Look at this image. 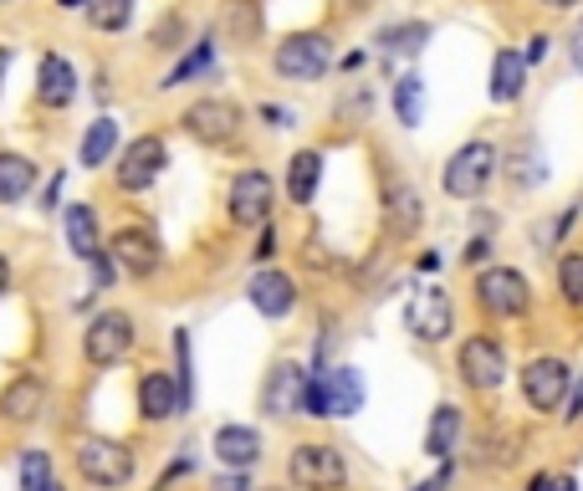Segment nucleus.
Instances as JSON below:
<instances>
[{"instance_id": "35", "label": "nucleus", "mask_w": 583, "mask_h": 491, "mask_svg": "<svg viewBox=\"0 0 583 491\" xmlns=\"http://www.w3.org/2000/svg\"><path fill=\"white\" fill-rule=\"evenodd\" d=\"M527 491H579L573 477H553V471H538V477L527 481Z\"/></svg>"}, {"instance_id": "37", "label": "nucleus", "mask_w": 583, "mask_h": 491, "mask_svg": "<svg viewBox=\"0 0 583 491\" xmlns=\"http://www.w3.org/2000/svg\"><path fill=\"white\" fill-rule=\"evenodd\" d=\"M231 21H236L240 36H251V31H256V5L246 11V0H236V5H231Z\"/></svg>"}, {"instance_id": "25", "label": "nucleus", "mask_w": 583, "mask_h": 491, "mask_svg": "<svg viewBox=\"0 0 583 491\" xmlns=\"http://www.w3.org/2000/svg\"><path fill=\"white\" fill-rule=\"evenodd\" d=\"M456 440H461V410H456V404H435L430 431H425V456H435V461H450Z\"/></svg>"}, {"instance_id": "7", "label": "nucleus", "mask_w": 583, "mask_h": 491, "mask_svg": "<svg viewBox=\"0 0 583 491\" xmlns=\"http://www.w3.org/2000/svg\"><path fill=\"white\" fill-rule=\"evenodd\" d=\"M404 327L419 343H446L456 333V302H450L446 287H435V282L415 287V298L404 308Z\"/></svg>"}, {"instance_id": "32", "label": "nucleus", "mask_w": 583, "mask_h": 491, "mask_svg": "<svg viewBox=\"0 0 583 491\" xmlns=\"http://www.w3.org/2000/svg\"><path fill=\"white\" fill-rule=\"evenodd\" d=\"M21 491H57L52 487V456L46 450H21Z\"/></svg>"}, {"instance_id": "4", "label": "nucleus", "mask_w": 583, "mask_h": 491, "mask_svg": "<svg viewBox=\"0 0 583 491\" xmlns=\"http://www.w3.org/2000/svg\"><path fill=\"white\" fill-rule=\"evenodd\" d=\"M492 175H496V149L486 138H471V144H461V149L446 159L440 190L456 194V200H477V194L492 185Z\"/></svg>"}, {"instance_id": "44", "label": "nucleus", "mask_w": 583, "mask_h": 491, "mask_svg": "<svg viewBox=\"0 0 583 491\" xmlns=\"http://www.w3.org/2000/svg\"><path fill=\"white\" fill-rule=\"evenodd\" d=\"M338 67H344V72H359V67H363V52H348V57L338 62Z\"/></svg>"}, {"instance_id": "23", "label": "nucleus", "mask_w": 583, "mask_h": 491, "mask_svg": "<svg viewBox=\"0 0 583 491\" xmlns=\"http://www.w3.org/2000/svg\"><path fill=\"white\" fill-rule=\"evenodd\" d=\"M317 179H323V154L317 149L292 154V164H287V194H292V205H313Z\"/></svg>"}, {"instance_id": "18", "label": "nucleus", "mask_w": 583, "mask_h": 491, "mask_svg": "<svg viewBox=\"0 0 583 491\" xmlns=\"http://www.w3.org/2000/svg\"><path fill=\"white\" fill-rule=\"evenodd\" d=\"M46 410V384L36 373H15L11 384L0 389V420L5 425H31Z\"/></svg>"}, {"instance_id": "15", "label": "nucleus", "mask_w": 583, "mask_h": 491, "mask_svg": "<svg viewBox=\"0 0 583 491\" xmlns=\"http://www.w3.org/2000/svg\"><path fill=\"white\" fill-rule=\"evenodd\" d=\"M384 225L394 241H415V231L425 225V200L410 179H384Z\"/></svg>"}, {"instance_id": "40", "label": "nucleus", "mask_w": 583, "mask_h": 491, "mask_svg": "<svg viewBox=\"0 0 583 491\" xmlns=\"http://www.w3.org/2000/svg\"><path fill=\"white\" fill-rule=\"evenodd\" d=\"M563 404H569V410H563V420H569V425H573V420H583V379L569 389V400H563Z\"/></svg>"}, {"instance_id": "33", "label": "nucleus", "mask_w": 583, "mask_h": 491, "mask_svg": "<svg viewBox=\"0 0 583 491\" xmlns=\"http://www.w3.org/2000/svg\"><path fill=\"white\" fill-rule=\"evenodd\" d=\"M558 292L569 308H583V252H569L558 261Z\"/></svg>"}, {"instance_id": "30", "label": "nucleus", "mask_w": 583, "mask_h": 491, "mask_svg": "<svg viewBox=\"0 0 583 491\" xmlns=\"http://www.w3.org/2000/svg\"><path fill=\"white\" fill-rule=\"evenodd\" d=\"M210 67H215V42L205 36V42L194 46V52H184V57L175 62V67H169L159 88H184V82H194V77H200V72H210Z\"/></svg>"}, {"instance_id": "20", "label": "nucleus", "mask_w": 583, "mask_h": 491, "mask_svg": "<svg viewBox=\"0 0 583 491\" xmlns=\"http://www.w3.org/2000/svg\"><path fill=\"white\" fill-rule=\"evenodd\" d=\"M317 379H323L328 420H348V415H359V410H363V379H359V369L338 364V369H323Z\"/></svg>"}, {"instance_id": "22", "label": "nucleus", "mask_w": 583, "mask_h": 491, "mask_svg": "<svg viewBox=\"0 0 583 491\" xmlns=\"http://www.w3.org/2000/svg\"><path fill=\"white\" fill-rule=\"evenodd\" d=\"M527 72H532V67H527V57L523 52H512V46H502V52H496L492 57V82H486V92H492V103H517V98H523L527 92Z\"/></svg>"}, {"instance_id": "8", "label": "nucleus", "mask_w": 583, "mask_h": 491, "mask_svg": "<svg viewBox=\"0 0 583 491\" xmlns=\"http://www.w3.org/2000/svg\"><path fill=\"white\" fill-rule=\"evenodd\" d=\"M569 389H573V373H569L563 358L538 354V358H527V364H523V400H527V410L553 415V410H563Z\"/></svg>"}, {"instance_id": "3", "label": "nucleus", "mask_w": 583, "mask_h": 491, "mask_svg": "<svg viewBox=\"0 0 583 491\" xmlns=\"http://www.w3.org/2000/svg\"><path fill=\"white\" fill-rule=\"evenodd\" d=\"M287 477L298 491H338L348 481V461L344 450L328 446V440H307L287 456Z\"/></svg>"}, {"instance_id": "9", "label": "nucleus", "mask_w": 583, "mask_h": 491, "mask_svg": "<svg viewBox=\"0 0 583 491\" xmlns=\"http://www.w3.org/2000/svg\"><path fill=\"white\" fill-rule=\"evenodd\" d=\"M128 348H134V317L128 313H113V308H108V313L88 317V327H82V354H88L92 369L123 364Z\"/></svg>"}, {"instance_id": "47", "label": "nucleus", "mask_w": 583, "mask_h": 491, "mask_svg": "<svg viewBox=\"0 0 583 491\" xmlns=\"http://www.w3.org/2000/svg\"><path fill=\"white\" fill-rule=\"evenodd\" d=\"M542 5H548V11H573L579 0H542Z\"/></svg>"}, {"instance_id": "11", "label": "nucleus", "mask_w": 583, "mask_h": 491, "mask_svg": "<svg viewBox=\"0 0 583 491\" xmlns=\"http://www.w3.org/2000/svg\"><path fill=\"white\" fill-rule=\"evenodd\" d=\"M461 379L466 389H477V394H496V389L507 384V348L486 333L461 343Z\"/></svg>"}, {"instance_id": "5", "label": "nucleus", "mask_w": 583, "mask_h": 491, "mask_svg": "<svg viewBox=\"0 0 583 491\" xmlns=\"http://www.w3.org/2000/svg\"><path fill=\"white\" fill-rule=\"evenodd\" d=\"M477 302L486 317L507 323V317H523L532 308V287H527V277L517 267H486L477 277Z\"/></svg>"}, {"instance_id": "42", "label": "nucleus", "mask_w": 583, "mask_h": 491, "mask_svg": "<svg viewBox=\"0 0 583 491\" xmlns=\"http://www.w3.org/2000/svg\"><path fill=\"white\" fill-rule=\"evenodd\" d=\"M486 256H492V241L486 236H477L471 246H466V261H486Z\"/></svg>"}, {"instance_id": "17", "label": "nucleus", "mask_w": 583, "mask_h": 491, "mask_svg": "<svg viewBox=\"0 0 583 491\" xmlns=\"http://www.w3.org/2000/svg\"><path fill=\"white\" fill-rule=\"evenodd\" d=\"M138 415L149 420V425L175 420V415H190V410H184L180 384H175V373L154 369V373H144V379H138Z\"/></svg>"}, {"instance_id": "14", "label": "nucleus", "mask_w": 583, "mask_h": 491, "mask_svg": "<svg viewBox=\"0 0 583 491\" xmlns=\"http://www.w3.org/2000/svg\"><path fill=\"white\" fill-rule=\"evenodd\" d=\"M165 164H169L165 138H159V134H138L134 144L123 149V159H119V190H128V194L149 190L154 179L165 175Z\"/></svg>"}, {"instance_id": "26", "label": "nucleus", "mask_w": 583, "mask_h": 491, "mask_svg": "<svg viewBox=\"0 0 583 491\" xmlns=\"http://www.w3.org/2000/svg\"><path fill=\"white\" fill-rule=\"evenodd\" d=\"M430 42V21H404V26H384L374 36V46L384 57H419Z\"/></svg>"}, {"instance_id": "36", "label": "nucleus", "mask_w": 583, "mask_h": 491, "mask_svg": "<svg viewBox=\"0 0 583 491\" xmlns=\"http://www.w3.org/2000/svg\"><path fill=\"white\" fill-rule=\"evenodd\" d=\"M180 31H184V21H180V15H169V21H159V26H154V46H180V42H175Z\"/></svg>"}, {"instance_id": "38", "label": "nucleus", "mask_w": 583, "mask_h": 491, "mask_svg": "<svg viewBox=\"0 0 583 491\" xmlns=\"http://www.w3.org/2000/svg\"><path fill=\"white\" fill-rule=\"evenodd\" d=\"M548 42H553V36H542V31H538V36H527V52H523L527 67H538V62L548 57Z\"/></svg>"}, {"instance_id": "28", "label": "nucleus", "mask_w": 583, "mask_h": 491, "mask_svg": "<svg viewBox=\"0 0 583 491\" xmlns=\"http://www.w3.org/2000/svg\"><path fill=\"white\" fill-rule=\"evenodd\" d=\"M67 246H72V256H98L103 252V241H98V215H92V205H67Z\"/></svg>"}, {"instance_id": "31", "label": "nucleus", "mask_w": 583, "mask_h": 491, "mask_svg": "<svg viewBox=\"0 0 583 491\" xmlns=\"http://www.w3.org/2000/svg\"><path fill=\"white\" fill-rule=\"evenodd\" d=\"M82 15H88L92 31H128V21H134V0H88L82 5Z\"/></svg>"}, {"instance_id": "43", "label": "nucleus", "mask_w": 583, "mask_h": 491, "mask_svg": "<svg viewBox=\"0 0 583 491\" xmlns=\"http://www.w3.org/2000/svg\"><path fill=\"white\" fill-rule=\"evenodd\" d=\"M57 194H61V175L52 179V185H46L42 190V210H57Z\"/></svg>"}, {"instance_id": "50", "label": "nucleus", "mask_w": 583, "mask_h": 491, "mask_svg": "<svg viewBox=\"0 0 583 491\" xmlns=\"http://www.w3.org/2000/svg\"><path fill=\"white\" fill-rule=\"evenodd\" d=\"M0 5H11V0H0Z\"/></svg>"}, {"instance_id": "10", "label": "nucleus", "mask_w": 583, "mask_h": 491, "mask_svg": "<svg viewBox=\"0 0 583 491\" xmlns=\"http://www.w3.org/2000/svg\"><path fill=\"white\" fill-rule=\"evenodd\" d=\"M180 123L194 144L225 149V144H236V134H240V108L231 103V98H200V103H190L180 113Z\"/></svg>"}, {"instance_id": "46", "label": "nucleus", "mask_w": 583, "mask_h": 491, "mask_svg": "<svg viewBox=\"0 0 583 491\" xmlns=\"http://www.w3.org/2000/svg\"><path fill=\"white\" fill-rule=\"evenodd\" d=\"M5 287H11V261L0 256V298H5Z\"/></svg>"}, {"instance_id": "6", "label": "nucleus", "mask_w": 583, "mask_h": 491, "mask_svg": "<svg viewBox=\"0 0 583 491\" xmlns=\"http://www.w3.org/2000/svg\"><path fill=\"white\" fill-rule=\"evenodd\" d=\"M108 256H113V267L128 271V277H154L159 261H165V246H159L149 221H123L119 231L108 236Z\"/></svg>"}, {"instance_id": "27", "label": "nucleus", "mask_w": 583, "mask_h": 491, "mask_svg": "<svg viewBox=\"0 0 583 491\" xmlns=\"http://www.w3.org/2000/svg\"><path fill=\"white\" fill-rule=\"evenodd\" d=\"M31 185H36V164L26 154H0V205L26 200Z\"/></svg>"}, {"instance_id": "39", "label": "nucleus", "mask_w": 583, "mask_h": 491, "mask_svg": "<svg viewBox=\"0 0 583 491\" xmlns=\"http://www.w3.org/2000/svg\"><path fill=\"white\" fill-rule=\"evenodd\" d=\"M277 256V231L271 225H261V241H256V261H271Z\"/></svg>"}, {"instance_id": "16", "label": "nucleus", "mask_w": 583, "mask_h": 491, "mask_svg": "<svg viewBox=\"0 0 583 491\" xmlns=\"http://www.w3.org/2000/svg\"><path fill=\"white\" fill-rule=\"evenodd\" d=\"M246 298H251V308L261 317H287L292 308H298V282L287 277V271H251V282H246Z\"/></svg>"}, {"instance_id": "1", "label": "nucleus", "mask_w": 583, "mask_h": 491, "mask_svg": "<svg viewBox=\"0 0 583 491\" xmlns=\"http://www.w3.org/2000/svg\"><path fill=\"white\" fill-rule=\"evenodd\" d=\"M328 67H333V42L323 31H298V36L277 42V52H271V72L282 82H317Z\"/></svg>"}, {"instance_id": "12", "label": "nucleus", "mask_w": 583, "mask_h": 491, "mask_svg": "<svg viewBox=\"0 0 583 491\" xmlns=\"http://www.w3.org/2000/svg\"><path fill=\"white\" fill-rule=\"evenodd\" d=\"M225 205H231V221H236V225H267L271 221V205H277L271 175H267V169H240V175L231 179Z\"/></svg>"}, {"instance_id": "45", "label": "nucleus", "mask_w": 583, "mask_h": 491, "mask_svg": "<svg viewBox=\"0 0 583 491\" xmlns=\"http://www.w3.org/2000/svg\"><path fill=\"white\" fill-rule=\"evenodd\" d=\"M569 52H573V67H579V72H583V31H579V36H573V46H569Z\"/></svg>"}, {"instance_id": "41", "label": "nucleus", "mask_w": 583, "mask_h": 491, "mask_svg": "<svg viewBox=\"0 0 583 491\" xmlns=\"http://www.w3.org/2000/svg\"><path fill=\"white\" fill-rule=\"evenodd\" d=\"M261 119H267L271 129H287V123H298L292 113H287V108H277V103H267V108H261Z\"/></svg>"}, {"instance_id": "34", "label": "nucleus", "mask_w": 583, "mask_h": 491, "mask_svg": "<svg viewBox=\"0 0 583 491\" xmlns=\"http://www.w3.org/2000/svg\"><path fill=\"white\" fill-rule=\"evenodd\" d=\"M175 384H180V394H184V410L194 404V369H190V333H175Z\"/></svg>"}, {"instance_id": "13", "label": "nucleus", "mask_w": 583, "mask_h": 491, "mask_svg": "<svg viewBox=\"0 0 583 491\" xmlns=\"http://www.w3.org/2000/svg\"><path fill=\"white\" fill-rule=\"evenodd\" d=\"M307 379L313 373L302 369L298 358H277L267 369V384H261V410H267L271 420H287L302 410V394H307Z\"/></svg>"}, {"instance_id": "49", "label": "nucleus", "mask_w": 583, "mask_h": 491, "mask_svg": "<svg viewBox=\"0 0 583 491\" xmlns=\"http://www.w3.org/2000/svg\"><path fill=\"white\" fill-rule=\"evenodd\" d=\"M5 67H11V52L0 46V82H5Z\"/></svg>"}, {"instance_id": "19", "label": "nucleus", "mask_w": 583, "mask_h": 491, "mask_svg": "<svg viewBox=\"0 0 583 491\" xmlns=\"http://www.w3.org/2000/svg\"><path fill=\"white\" fill-rule=\"evenodd\" d=\"M210 450H215V461L225 471H251L261 461V431H251V425H221Z\"/></svg>"}, {"instance_id": "2", "label": "nucleus", "mask_w": 583, "mask_h": 491, "mask_svg": "<svg viewBox=\"0 0 583 491\" xmlns=\"http://www.w3.org/2000/svg\"><path fill=\"white\" fill-rule=\"evenodd\" d=\"M72 466H77V477H88L92 487H108V491L134 481V450L119 446V440H108V435H88V440H77Z\"/></svg>"}, {"instance_id": "48", "label": "nucleus", "mask_w": 583, "mask_h": 491, "mask_svg": "<svg viewBox=\"0 0 583 491\" xmlns=\"http://www.w3.org/2000/svg\"><path fill=\"white\" fill-rule=\"evenodd\" d=\"M88 0H57V11H82Z\"/></svg>"}, {"instance_id": "29", "label": "nucleus", "mask_w": 583, "mask_h": 491, "mask_svg": "<svg viewBox=\"0 0 583 491\" xmlns=\"http://www.w3.org/2000/svg\"><path fill=\"white\" fill-rule=\"evenodd\" d=\"M394 113H400L404 129H419L425 123V77L419 72H404L394 82Z\"/></svg>"}, {"instance_id": "24", "label": "nucleus", "mask_w": 583, "mask_h": 491, "mask_svg": "<svg viewBox=\"0 0 583 491\" xmlns=\"http://www.w3.org/2000/svg\"><path fill=\"white\" fill-rule=\"evenodd\" d=\"M113 154H119V123H113V119H92L88 134H82V144H77V164L103 169Z\"/></svg>"}, {"instance_id": "21", "label": "nucleus", "mask_w": 583, "mask_h": 491, "mask_svg": "<svg viewBox=\"0 0 583 491\" xmlns=\"http://www.w3.org/2000/svg\"><path fill=\"white\" fill-rule=\"evenodd\" d=\"M36 98H42L46 108H67L77 98V72L72 62L57 57V52H46L42 62H36Z\"/></svg>"}]
</instances>
